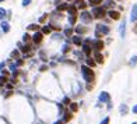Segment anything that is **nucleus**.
I'll list each match as a JSON object with an SVG mask.
<instances>
[{
    "instance_id": "obj_1",
    "label": "nucleus",
    "mask_w": 137,
    "mask_h": 124,
    "mask_svg": "<svg viewBox=\"0 0 137 124\" xmlns=\"http://www.w3.org/2000/svg\"><path fill=\"white\" fill-rule=\"evenodd\" d=\"M81 74L83 77H84V79L90 84V82H92L95 79V74H94V71L91 70V67H88V66H81Z\"/></svg>"
},
{
    "instance_id": "obj_2",
    "label": "nucleus",
    "mask_w": 137,
    "mask_h": 124,
    "mask_svg": "<svg viewBox=\"0 0 137 124\" xmlns=\"http://www.w3.org/2000/svg\"><path fill=\"white\" fill-rule=\"evenodd\" d=\"M92 17H94V18H102V17H105V8L104 7H94L92 8Z\"/></svg>"
},
{
    "instance_id": "obj_3",
    "label": "nucleus",
    "mask_w": 137,
    "mask_h": 124,
    "mask_svg": "<svg viewBox=\"0 0 137 124\" xmlns=\"http://www.w3.org/2000/svg\"><path fill=\"white\" fill-rule=\"evenodd\" d=\"M92 13H88V11H83L81 14H80V20H81L83 22H85V24H88V22H91L92 21V18H94V17L91 16Z\"/></svg>"
},
{
    "instance_id": "obj_4",
    "label": "nucleus",
    "mask_w": 137,
    "mask_h": 124,
    "mask_svg": "<svg viewBox=\"0 0 137 124\" xmlns=\"http://www.w3.org/2000/svg\"><path fill=\"white\" fill-rule=\"evenodd\" d=\"M109 31H111V29H109L108 25L98 24V25H97V31H95V32H98V34H101V35H108Z\"/></svg>"
},
{
    "instance_id": "obj_5",
    "label": "nucleus",
    "mask_w": 137,
    "mask_h": 124,
    "mask_svg": "<svg viewBox=\"0 0 137 124\" xmlns=\"http://www.w3.org/2000/svg\"><path fill=\"white\" fill-rule=\"evenodd\" d=\"M109 100H111V95H109L108 92H101L99 93V102L109 103Z\"/></svg>"
},
{
    "instance_id": "obj_6",
    "label": "nucleus",
    "mask_w": 137,
    "mask_h": 124,
    "mask_svg": "<svg viewBox=\"0 0 137 124\" xmlns=\"http://www.w3.org/2000/svg\"><path fill=\"white\" fill-rule=\"evenodd\" d=\"M92 46H94L95 52H99V50L104 49V42H102L101 39H97V40H94V42H92Z\"/></svg>"
},
{
    "instance_id": "obj_7",
    "label": "nucleus",
    "mask_w": 137,
    "mask_h": 124,
    "mask_svg": "<svg viewBox=\"0 0 137 124\" xmlns=\"http://www.w3.org/2000/svg\"><path fill=\"white\" fill-rule=\"evenodd\" d=\"M43 39V34L42 32H35L34 36H32V42L34 43H41Z\"/></svg>"
},
{
    "instance_id": "obj_8",
    "label": "nucleus",
    "mask_w": 137,
    "mask_h": 124,
    "mask_svg": "<svg viewBox=\"0 0 137 124\" xmlns=\"http://www.w3.org/2000/svg\"><path fill=\"white\" fill-rule=\"evenodd\" d=\"M0 28H2V31L4 32V34H7V32L10 31V24H8L7 21H2L0 22Z\"/></svg>"
},
{
    "instance_id": "obj_9",
    "label": "nucleus",
    "mask_w": 137,
    "mask_h": 124,
    "mask_svg": "<svg viewBox=\"0 0 137 124\" xmlns=\"http://www.w3.org/2000/svg\"><path fill=\"white\" fill-rule=\"evenodd\" d=\"M108 16L111 17L112 20H119V18H120V14H119V11H115V10H111V11L108 13Z\"/></svg>"
},
{
    "instance_id": "obj_10",
    "label": "nucleus",
    "mask_w": 137,
    "mask_h": 124,
    "mask_svg": "<svg viewBox=\"0 0 137 124\" xmlns=\"http://www.w3.org/2000/svg\"><path fill=\"white\" fill-rule=\"evenodd\" d=\"M94 57H95V63H104V56L99 52H95Z\"/></svg>"
},
{
    "instance_id": "obj_11",
    "label": "nucleus",
    "mask_w": 137,
    "mask_h": 124,
    "mask_svg": "<svg viewBox=\"0 0 137 124\" xmlns=\"http://www.w3.org/2000/svg\"><path fill=\"white\" fill-rule=\"evenodd\" d=\"M119 31H120V38H124V32H126V21H123L119 26Z\"/></svg>"
},
{
    "instance_id": "obj_12",
    "label": "nucleus",
    "mask_w": 137,
    "mask_h": 124,
    "mask_svg": "<svg viewBox=\"0 0 137 124\" xmlns=\"http://www.w3.org/2000/svg\"><path fill=\"white\" fill-rule=\"evenodd\" d=\"M76 32H77L78 35L87 34V32H88V28H85V26H77V28H76Z\"/></svg>"
},
{
    "instance_id": "obj_13",
    "label": "nucleus",
    "mask_w": 137,
    "mask_h": 124,
    "mask_svg": "<svg viewBox=\"0 0 137 124\" xmlns=\"http://www.w3.org/2000/svg\"><path fill=\"white\" fill-rule=\"evenodd\" d=\"M83 52H84L87 56H90L91 54V46L88 45V43H84V45H83Z\"/></svg>"
},
{
    "instance_id": "obj_14",
    "label": "nucleus",
    "mask_w": 137,
    "mask_h": 124,
    "mask_svg": "<svg viewBox=\"0 0 137 124\" xmlns=\"http://www.w3.org/2000/svg\"><path fill=\"white\" fill-rule=\"evenodd\" d=\"M130 20H132L133 22L137 21V4L133 7V10H132V17H130Z\"/></svg>"
},
{
    "instance_id": "obj_15",
    "label": "nucleus",
    "mask_w": 137,
    "mask_h": 124,
    "mask_svg": "<svg viewBox=\"0 0 137 124\" xmlns=\"http://www.w3.org/2000/svg\"><path fill=\"white\" fill-rule=\"evenodd\" d=\"M67 11H68L70 16H77V7H76V6H68Z\"/></svg>"
},
{
    "instance_id": "obj_16",
    "label": "nucleus",
    "mask_w": 137,
    "mask_h": 124,
    "mask_svg": "<svg viewBox=\"0 0 137 124\" xmlns=\"http://www.w3.org/2000/svg\"><path fill=\"white\" fill-rule=\"evenodd\" d=\"M73 43H74V45H77V46H81L83 45L81 36H73Z\"/></svg>"
},
{
    "instance_id": "obj_17",
    "label": "nucleus",
    "mask_w": 137,
    "mask_h": 124,
    "mask_svg": "<svg viewBox=\"0 0 137 124\" xmlns=\"http://www.w3.org/2000/svg\"><path fill=\"white\" fill-rule=\"evenodd\" d=\"M119 110H120V114H123V116H124V114H127V112H129V107H127V106L123 103V105H120Z\"/></svg>"
},
{
    "instance_id": "obj_18",
    "label": "nucleus",
    "mask_w": 137,
    "mask_h": 124,
    "mask_svg": "<svg viewBox=\"0 0 137 124\" xmlns=\"http://www.w3.org/2000/svg\"><path fill=\"white\" fill-rule=\"evenodd\" d=\"M68 8V4L67 3H60V4L58 6V10L59 11H64V10H67Z\"/></svg>"
},
{
    "instance_id": "obj_19",
    "label": "nucleus",
    "mask_w": 137,
    "mask_h": 124,
    "mask_svg": "<svg viewBox=\"0 0 137 124\" xmlns=\"http://www.w3.org/2000/svg\"><path fill=\"white\" fill-rule=\"evenodd\" d=\"M129 64H130V66H132V67H134V66H136V64H137V56H133V57L130 59Z\"/></svg>"
},
{
    "instance_id": "obj_20",
    "label": "nucleus",
    "mask_w": 137,
    "mask_h": 124,
    "mask_svg": "<svg viewBox=\"0 0 137 124\" xmlns=\"http://www.w3.org/2000/svg\"><path fill=\"white\" fill-rule=\"evenodd\" d=\"M101 3H102V0H90V4L92 7H97V6L101 4Z\"/></svg>"
},
{
    "instance_id": "obj_21",
    "label": "nucleus",
    "mask_w": 137,
    "mask_h": 124,
    "mask_svg": "<svg viewBox=\"0 0 137 124\" xmlns=\"http://www.w3.org/2000/svg\"><path fill=\"white\" fill-rule=\"evenodd\" d=\"M76 20H77V16H70V17H68V24H70V25L76 24Z\"/></svg>"
},
{
    "instance_id": "obj_22",
    "label": "nucleus",
    "mask_w": 137,
    "mask_h": 124,
    "mask_svg": "<svg viewBox=\"0 0 137 124\" xmlns=\"http://www.w3.org/2000/svg\"><path fill=\"white\" fill-rule=\"evenodd\" d=\"M70 109H71V112H77V110H78V105H77L76 102L70 103Z\"/></svg>"
},
{
    "instance_id": "obj_23",
    "label": "nucleus",
    "mask_w": 137,
    "mask_h": 124,
    "mask_svg": "<svg viewBox=\"0 0 137 124\" xmlns=\"http://www.w3.org/2000/svg\"><path fill=\"white\" fill-rule=\"evenodd\" d=\"M6 16H7V11H6L4 8H0V22H2V20Z\"/></svg>"
},
{
    "instance_id": "obj_24",
    "label": "nucleus",
    "mask_w": 137,
    "mask_h": 124,
    "mask_svg": "<svg viewBox=\"0 0 137 124\" xmlns=\"http://www.w3.org/2000/svg\"><path fill=\"white\" fill-rule=\"evenodd\" d=\"M11 57H14V59L18 60V59H20V52H18V50H13V52H11Z\"/></svg>"
},
{
    "instance_id": "obj_25",
    "label": "nucleus",
    "mask_w": 137,
    "mask_h": 124,
    "mask_svg": "<svg viewBox=\"0 0 137 124\" xmlns=\"http://www.w3.org/2000/svg\"><path fill=\"white\" fill-rule=\"evenodd\" d=\"M18 46L21 48V52H22V53H25V52H29V49H31L28 45H25V46H21V43H18Z\"/></svg>"
},
{
    "instance_id": "obj_26",
    "label": "nucleus",
    "mask_w": 137,
    "mask_h": 124,
    "mask_svg": "<svg viewBox=\"0 0 137 124\" xmlns=\"http://www.w3.org/2000/svg\"><path fill=\"white\" fill-rule=\"evenodd\" d=\"M71 119V113H70V112H66V113H64V120H63V121H68V120H70Z\"/></svg>"
},
{
    "instance_id": "obj_27",
    "label": "nucleus",
    "mask_w": 137,
    "mask_h": 124,
    "mask_svg": "<svg viewBox=\"0 0 137 124\" xmlns=\"http://www.w3.org/2000/svg\"><path fill=\"white\" fill-rule=\"evenodd\" d=\"M87 66L88 67H94L95 66V61L92 60V59H87Z\"/></svg>"
},
{
    "instance_id": "obj_28",
    "label": "nucleus",
    "mask_w": 137,
    "mask_h": 124,
    "mask_svg": "<svg viewBox=\"0 0 137 124\" xmlns=\"http://www.w3.org/2000/svg\"><path fill=\"white\" fill-rule=\"evenodd\" d=\"M71 34H73V29H71V28H66V29H64V35H66V36H70Z\"/></svg>"
},
{
    "instance_id": "obj_29",
    "label": "nucleus",
    "mask_w": 137,
    "mask_h": 124,
    "mask_svg": "<svg viewBox=\"0 0 137 124\" xmlns=\"http://www.w3.org/2000/svg\"><path fill=\"white\" fill-rule=\"evenodd\" d=\"M39 28L38 25H35V24H31V25H28V29L29 31H37V29Z\"/></svg>"
},
{
    "instance_id": "obj_30",
    "label": "nucleus",
    "mask_w": 137,
    "mask_h": 124,
    "mask_svg": "<svg viewBox=\"0 0 137 124\" xmlns=\"http://www.w3.org/2000/svg\"><path fill=\"white\" fill-rule=\"evenodd\" d=\"M105 6H106V7H112V6H115V3L112 2V0H106V2H105Z\"/></svg>"
},
{
    "instance_id": "obj_31",
    "label": "nucleus",
    "mask_w": 137,
    "mask_h": 124,
    "mask_svg": "<svg viewBox=\"0 0 137 124\" xmlns=\"http://www.w3.org/2000/svg\"><path fill=\"white\" fill-rule=\"evenodd\" d=\"M50 32V26H43L42 28V34H49Z\"/></svg>"
},
{
    "instance_id": "obj_32",
    "label": "nucleus",
    "mask_w": 137,
    "mask_h": 124,
    "mask_svg": "<svg viewBox=\"0 0 137 124\" xmlns=\"http://www.w3.org/2000/svg\"><path fill=\"white\" fill-rule=\"evenodd\" d=\"M109 121H111V119H109V117H105V119H104L99 124H109Z\"/></svg>"
},
{
    "instance_id": "obj_33",
    "label": "nucleus",
    "mask_w": 137,
    "mask_h": 124,
    "mask_svg": "<svg viewBox=\"0 0 137 124\" xmlns=\"http://www.w3.org/2000/svg\"><path fill=\"white\" fill-rule=\"evenodd\" d=\"M22 40H24V42H28V40H29V35H28V34H24Z\"/></svg>"
},
{
    "instance_id": "obj_34",
    "label": "nucleus",
    "mask_w": 137,
    "mask_h": 124,
    "mask_svg": "<svg viewBox=\"0 0 137 124\" xmlns=\"http://www.w3.org/2000/svg\"><path fill=\"white\" fill-rule=\"evenodd\" d=\"M17 66H16V64H11V66H10V70H11V71H14V73H16V74H17Z\"/></svg>"
},
{
    "instance_id": "obj_35",
    "label": "nucleus",
    "mask_w": 137,
    "mask_h": 124,
    "mask_svg": "<svg viewBox=\"0 0 137 124\" xmlns=\"http://www.w3.org/2000/svg\"><path fill=\"white\" fill-rule=\"evenodd\" d=\"M29 3H31V0H22V6H29Z\"/></svg>"
},
{
    "instance_id": "obj_36",
    "label": "nucleus",
    "mask_w": 137,
    "mask_h": 124,
    "mask_svg": "<svg viewBox=\"0 0 137 124\" xmlns=\"http://www.w3.org/2000/svg\"><path fill=\"white\" fill-rule=\"evenodd\" d=\"M63 103H64V105H70L71 102H70V99H68V98H64L63 99Z\"/></svg>"
},
{
    "instance_id": "obj_37",
    "label": "nucleus",
    "mask_w": 137,
    "mask_h": 124,
    "mask_svg": "<svg viewBox=\"0 0 137 124\" xmlns=\"http://www.w3.org/2000/svg\"><path fill=\"white\" fill-rule=\"evenodd\" d=\"M68 50H70V48H68L67 45H64V46H63V53H67Z\"/></svg>"
},
{
    "instance_id": "obj_38",
    "label": "nucleus",
    "mask_w": 137,
    "mask_h": 124,
    "mask_svg": "<svg viewBox=\"0 0 137 124\" xmlns=\"http://www.w3.org/2000/svg\"><path fill=\"white\" fill-rule=\"evenodd\" d=\"M48 70V66H41L39 67V71H46Z\"/></svg>"
},
{
    "instance_id": "obj_39",
    "label": "nucleus",
    "mask_w": 137,
    "mask_h": 124,
    "mask_svg": "<svg viewBox=\"0 0 137 124\" xmlns=\"http://www.w3.org/2000/svg\"><path fill=\"white\" fill-rule=\"evenodd\" d=\"M16 66H22V60H21V59H18V60H17Z\"/></svg>"
},
{
    "instance_id": "obj_40",
    "label": "nucleus",
    "mask_w": 137,
    "mask_h": 124,
    "mask_svg": "<svg viewBox=\"0 0 137 124\" xmlns=\"http://www.w3.org/2000/svg\"><path fill=\"white\" fill-rule=\"evenodd\" d=\"M50 28H52V29H58V31H59L60 26H59V25H50Z\"/></svg>"
},
{
    "instance_id": "obj_41",
    "label": "nucleus",
    "mask_w": 137,
    "mask_h": 124,
    "mask_svg": "<svg viewBox=\"0 0 137 124\" xmlns=\"http://www.w3.org/2000/svg\"><path fill=\"white\" fill-rule=\"evenodd\" d=\"M39 54H41V59H42L43 61H46V59H45V54H43V52H41Z\"/></svg>"
},
{
    "instance_id": "obj_42",
    "label": "nucleus",
    "mask_w": 137,
    "mask_h": 124,
    "mask_svg": "<svg viewBox=\"0 0 137 124\" xmlns=\"http://www.w3.org/2000/svg\"><path fill=\"white\" fill-rule=\"evenodd\" d=\"M6 79H7V78H6V77H0V84H3V82H4Z\"/></svg>"
},
{
    "instance_id": "obj_43",
    "label": "nucleus",
    "mask_w": 137,
    "mask_h": 124,
    "mask_svg": "<svg viewBox=\"0 0 137 124\" xmlns=\"http://www.w3.org/2000/svg\"><path fill=\"white\" fill-rule=\"evenodd\" d=\"M132 110H133V113H136V114H137V105L133 106V109H132Z\"/></svg>"
},
{
    "instance_id": "obj_44",
    "label": "nucleus",
    "mask_w": 137,
    "mask_h": 124,
    "mask_svg": "<svg viewBox=\"0 0 137 124\" xmlns=\"http://www.w3.org/2000/svg\"><path fill=\"white\" fill-rule=\"evenodd\" d=\"M85 6H87L85 3H81V4H80V8H85Z\"/></svg>"
},
{
    "instance_id": "obj_45",
    "label": "nucleus",
    "mask_w": 137,
    "mask_h": 124,
    "mask_svg": "<svg viewBox=\"0 0 137 124\" xmlns=\"http://www.w3.org/2000/svg\"><path fill=\"white\" fill-rule=\"evenodd\" d=\"M74 3H77V4H81L83 0H74Z\"/></svg>"
},
{
    "instance_id": "obj_46",
    "label": "nucleus",
    "mask_w": 137,
    "mask_h": 124,
    "mask_svg": "<svg viewBox=\"0 0 137 124\" xmlns=\"http://www.w3.org/2000/svg\"><path fill=\"white\" fill-rule=\"evenodd\" d=\"M62 123H63V120H59V121H55L53 124H62Z\"/></svg>"
},
{
    "instance_id": "obj_47",
    "label": "nucleus",
    "mask_w": 137,
    "mask_h": 124,
    "mask_svg": "<svg viewBox=\"0 0 137 124\" xmlns=\"http://www.w3.org/2000/svg\"><path fill=\"white\" fill-rule=\"evenodd\" d=\"M3 67H4V63H0V71L3 70Z\"/></svg>"
},
{
    "instance_id": "obj_48",
    "label": "nucleus",
    "mask_w": 137,
    "mask_h": 124,
    "mask_svg": "<svg viewBox=\"0 0 137 124\" xmlns=\"http://www.w3.org/2000/svg\"><path fill=\"white\" fill-rule=\"evenodd\" d=\"M134 32H136V34H137V25L134 26Z\"/></svg>"
},
{
    "instance_id": "obj_49",
    "label": "nucleus",
    "mask_w": 137,
    "mask_h": 124,
    "mask_svg": "<svg viewBox=\"0 0 137 124\" xmlns=\"http://www.w3.org/2000/svg\"><path fill=\"white\" fill-rule=\"evenodd\" d=\"M0 2H4V0H0Z\"/></svg>"
},
{
    "instance_id": "obj_50",
    "label": "nucleus",
    "mask_w": 137,
    "mask_h": 124,
    "mask_svg": "<svg viewBox=\"0 0 137 124\" xmlns=\"http://www.w3.org/2000/svg\"><path fill=\"white\" fill-rule=\"evenodd\" d=\"M133 124H137V123H133Z\"/></svg>"
}]
</instances>
